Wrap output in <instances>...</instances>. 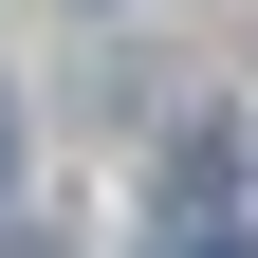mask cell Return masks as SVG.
Returning <instances> with one entry per match:
<instances>
[{
  "mask_svg": "<svg viewBox=\"0 0 258 258\" xmlns=\"http://www.w3.org/2000/svg\"><path fill=\"white\" fill-rule=\"evenodd\" d=\"M166 258H258V240H166Z\"/></svg>",
  "mask_w": 258,
  "mask_h": 258,
  "instance_id": "obj_2",
  "label": "cell"
},
{
  "mask_svg": "<svg viewBox=\"0 0 258 258\" xmlns=\"http://www.w3.org/2000/svg\"><path fill=\"white\" fill-rule=\"evenodd\" d=\"M0 184H19V92H0Z\"/></svg>",
  "mask_w": 258,
  "mask_h": 258,
  "instance_id": "obj_1",
  "label": "cell"
}]
</instances>
